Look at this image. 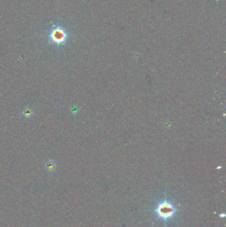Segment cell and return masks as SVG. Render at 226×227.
Listing matches in <instances>:
<instances>
[{
    "instance_id": "cell-1",
    "label": "cell",
    "mask_w": 226,
    "mask_h": 227,
    "mask_svg": "<svg viewBox=\"0 0 226 227\" xmlns=\"http://www.w3.org/2000/svg\"><path fill=\"white\" fill-rule=\"evenodd\" d=\"M154 211L159 218L166 222L175 216L177 212V209L174 206L173 203L164 199L159 203Z\"/></svg>"
}]
</instances>
